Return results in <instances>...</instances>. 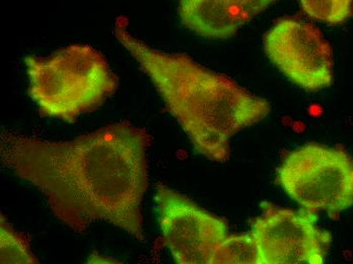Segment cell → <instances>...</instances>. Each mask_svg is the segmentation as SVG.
Wrapping results in <instances>:
<instances>
[{
    "instance_id": "1",
    "label": "cell",
    "mask_w": 353,
    "mask_h": 264,
    "mask_svg": "<svg viewBox=\"0 0 353 264\" xmlns=\"http://www.w3.org/2000/svg\"><path fill=\"white\" fill-rule=\"evenodd\" d=\"M148 143L145 130L125 122L68 141L2 130L0 156L73 231L83 233L94 223L107 222L143 240Z\"/></svg>"
},
{
    "instance_id": "2",
    "label": "cell",
    "mask_w": 353,
    "mask_h": 264,
    "mask_svg": "<svg viewBox=\"0 0 353 264\" xmlns=\"http://www.w3.org/2000/svg\"><path fill=\"white\" fill-rule=\"evenodd\" d=\"M115 36L150 77L195 151L208 160H229L232 137L270 112L264 99L186 55L150 48L133 37L122 21L116 25Z\"/></svg>"
},
{
    "instance_id": "3",
    "label": "cell",
    "mask_w": 353,
    "mask_h": 264,
    "mask_svg": "<svg viewBox=\"0 0 353 264\" xmlns=\"http://www.w3.org/2000/svg\"><path fill=\"white\" fill-rule=\"evenodd\" d=\"M25 64L29 94L41 113L70 123L100 106L118 87L104 57L85 45H71L50 57H28Z\"/></svg>"
},
{
    "instance_id": "4",
    "label": "cell",
    "mask_w": 353,
    "mask_h": 264,
    "mask_svg": "<svg viewBox=\"0 0 353 264\" xmlns=\"http://www.w3.org/2000/svg\"><path fill=\"white\" fill-rule=\"evenodd\" d=\"M276 178L303 210L333 216L353 207V159L342 149L303 145L284 158Z\"/></svg>"
},
{
    "instance_id": "5",
    "label": "cell",
    "mask_w": 353,
    "mask_h": 264,
    "mask_svg": "<svg viewBox=\"0 0 353 264\" xmlns=\"http://www.w3.org/2000/svg\"><path fill=\"white\" fill-rule=\"evenodd\" d=\"M260 264H322L330 247V233L317 225L315 212L265 205L252 223Z\"/></svg>"
},
{
    "instance_id": "6",
    "label": "cell",
    "mask_w": 353,
    "mask_h": 264,
    "mask_svg": "<svg viewBox=\"0 0 353 264\" xmlns=\"http://www.w3.org/2000/svg\"><path fill=\"white\" fill-rule=\"evenodd\" d=\"M157 207L163 244L179 264H212L229 236L221 219L165 185L157 187Z\"/></svg>"
},
{
    "instance_id": "7",
    "label": "cell",
    "mask_w": 353,
    "mask_h": 264,
    "mask_svg": "<svg viewBox=\"0 0 353 264\" xmlns=\"http://www.w3.org/2000/svg\"><path fill=\"white\" fill-rule=\"evenodd\" d=\"M265 51L284 76L307 91H320L332 83V51L310 23L281 19L267 33Z\"/></svg>"
},
{
    "instance_id": "8",
    "label": "cell",
    "mask_w": 353,
    "mask_h": 264,
    "mask_svg": "<svg viewBox=\"0 0 353 264\" xmlns=\"http://www.w3.org/2000/svg\"><path fill=\"white\" fill-rule=\"evenodd\" d=\"M271 0H180L179 14L191 31L206 38L228 39L265 10Z\"/></svg>"
},
{
    "instance_id": "9",
    "label": "cell",
    "mask_w": 353,
    "mask_h": 264,
    "mask_svg": "<svg viewBox=\"0 0 353 264\" xmlns=\"http://www.w3.org/2000/svg\"><path fill=\"white\" fill-rule=\"evenodd\" d=\"M260 264L257 245L252 234L228 236L213 256L212 264Z\"/></svg>"
},
{
    "instance_id": "10",
    "label": "cell",
    "mask_w": 353,
    "mask_h": 264,
    "mask_svg": "<svg viewBox=\"0 0 353 264\" xmlns=\"http://www.w3.org/2000/svg\"><path fill=\"white\" fill-rule=\"evenodd\" d=\"M0 263H38L29 242L8 224L1 214L0 221Z\"/></svg>"
},
{
    "instance_id": "11",
    "label": "cell",
    "mask_w": 353,
    "mask_h": 264,
    "mask_svg": "<svg viewBox=\"0 0 353 264\" xmlns=\"http://www.w3.org/2000/svg\"><path fill=\"white\" fill-rule=\"evenodd\" d=\"M305 14L311 18L336 25L352 14L353 0H300Z\"/></svg>"
}]
</instances>
